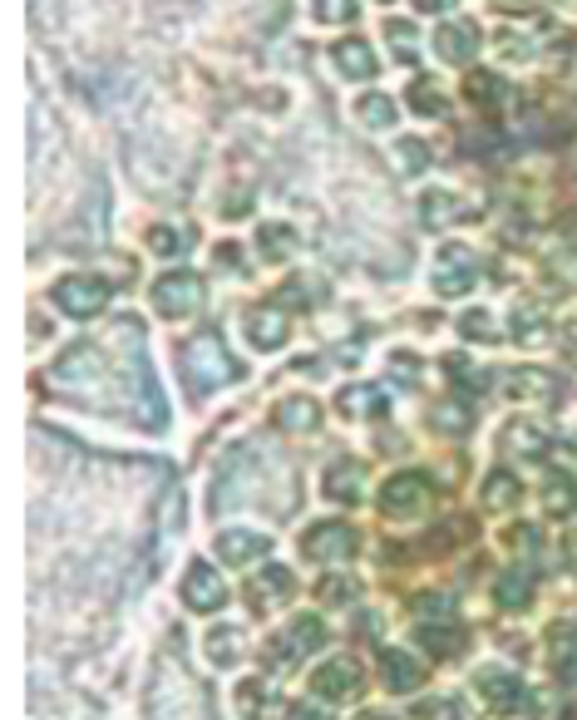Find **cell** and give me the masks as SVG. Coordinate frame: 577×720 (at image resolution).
I'll list each match as a JSON object with an SVG mask.
<instances>
[{
	"instance_id": "1",
	"label": "cell",
	"mask_w": 577,
	"mask_h": 720,
	"mask_svg": "<svg viewBox=\"0 0 577 720\" xmlns=\"http://www.w3.org/2000/svg\"><path fill=\"white\" fill-rule=\"evenodd\" d=\"M183 370H188V380L198 390H213V386H227V380H237V366L227 361L223 341H217L213 331H203L198 341L183 351Z\"/></svg>"
},
{
	"instance_id": "2",
	"label": "cell",
	"mask_w": 577,
	"mask_h": 720,
	"mask_svg": "<svg viewBox=\"0 0 577 720\" xmlns=\"http://www.w3.org/2000/svg\"><path fill=\"white\" fill-rule=\"evenodd\" d=\"M429 498H435V494H429L425 473H396V479H385V489H380L385 518H425Z\"/></svg>"
},
{
	"instance_id": "3",
	"label": "cell",
	"mask_w": 577,
	"mask_h": 720,
	"mask_svg": "<svg viewBox=\"0 0 577 720\" xmlns=\"http://www.w3.org/2000/svg\"><path fill=\"white\" fill-rule=\"evenodd\" d=\"M54 306H60L64 316H75V321H89V316H99L109 306V281H99V277H64L60 287H54Z\"/></svg>"
},
{
	"instance_id": "4",
	"label": "cell",
	"mask_w": 577,
	"mask_h": 720,
	"mask_svg": "<svg viewBox=\"0 0 577 720\" xmlns=\"http://www.w3.org/2000/svg\"><path fill=\"white\" fill-rule=\"evenodd\" d=\"M361 686H365V677H361V661L355 656H331V661H321L316 667V677H311V691H316L321 700H355L361 696Z\"/></svg>"
},
{
	"instance_id": "5",
	"label": "cell",
	"mask_w": 577,
	"mask_h": 720,
	"mask_svg": "<svg viewBox=\"0 0 577 720\" xmlns=\"http://www.w3.org/2000/svg\"><path fill=\"white\" fill-rule=\"evenodd\" d=\"M321 642H326V627H321V617H291V627H281L277 636H272V661H281V667H297L301 656H311V652H321Z\"/></svg>"
},
{
	"instance_id": "6",
	"label": "cell",
	"mask_w": 577,
	"mask_h": 720,
	"mask_svg": "<svg viewBox=\"0 0 577 720\" xmlns=\"http://www.w3.org/2000/svg\"><path fill=\"white\" fill-rule=\"evenodd\" d=\"M153 306L163 316H192L203 306V281L192 277V271H163L153 281Z\"/></svg>"
},
{
	"instance_id": "7",
	"label": "cell",
	"mask_w": 577,
	"mask_h": 720,
	"mask_svg": "<svg viewBox=\"0 0 577 720\" xmlns=\"http://www.w3.org/2000/svg\"><path fill=\"white\" fill-rule=\"evenodd\" d=\"M301 553L316 563H341L355 553V533L346 523H336V518H326V523L306 528V538H301Z\"/></svg>"
},
{
	"instance_id": "8",
	"label": "cell",
	"mask_w": 577,
	"mask_h": 720,
	"mask_svg": "<svg viewBox=\"0 0 577 720\" xmlns=\"http://www.w3.org/2000/svg\"><path fill=\"white\" fill-rule=\"evenodd\" d=\"M291 588H297V578H291L287 568H277V563H267V568H256L252 578H247V607L252 612H272L277 603H287Z\"/></svg>"
},
{
	"instance_id": "9",
	"label": "cell",
	"mask_w": 577,
	"mask_h": 720,
	"mask_svg": "<svg viewBox=\"0 0 577 720\" xmlns=\"http://www.w3.org/2000/svg\"><path fill=\"white\" fill-rule=\"evenodd\" d=\"M474 281H479V267H474L469 248H444V252H439V267H435V291H439V296H464Z\"/></svg>"
},
{
	"instance_id": "10",
	"label": "cell",
	"mask_w": 577,
	"mask_h": 720,
	"mask_svg": "<svg viewBox=\"0 0 577 720\" xmlns=\"http://www.w3.org/2000/svg\"><path fill=\"white\" fill-rule=\"evenodd\" d=\"M183 603H188V612H217V607L227 603V588L213 572V563H192L188 568V578H183Z\"/></svg>"
},
{
	"instance_id": "11",
	"label": "cell",
	"mask_w": 577,
	"mask_h": 720,
	"mask_svg": "<svg viewBox=\"0 0 577 720\" xmlns=\"http://www.w3.org/2000/svg\"><path fill=\"white\" fill-rule=\"evenodd\" d=\"M365 479H371V469H365L361 459H336L331 469H326V498H336V504H361L365 498Z\"/></svg>"
},
{
	"instance_id": "12",
	"label": "cell",
	"mask_w": 577,
	"mask_h": 720,
	"mask_svg": "<svg viewBox=\"0 0 577 720\" xmlns=\"http://www.w3.org/2000/svg\"><path fill=\"white\" fill-rule=\"evenodd\" d=\"M267 553H272V538L252 533V528H227V533L217 538V558H223L227 568H247L252 558H267Z\"/></svg>"
},
{
	"instance_id": "13",
	"label": "cell",
	"mask_w": 577,
	"mask_h": 720,
	"mask_svg": "<svg viewBox=\"0 0 577 720\" xmlns=\"http://www.w3.org/2000/svg\"><path fill=\"white\" fill-rule=\"evenodd\" d=\"M474 686H479L484 706H489L493 716H513V710H518V700H524V681L509 677V671H479V677H474Z\"/></svg>"
},
{
	"instance_id": "14",
	"label": "cell",
	"mask_w": 577,
	"mask_h": 720,
	"mask_svg": "<svg viewBox=\"0 0 577 720\" xmlns=\"http://www.w3.org/2000/svg\"><path fill=\"white\" fill-rule=\"evenodd\" d=\"M291 336V316L277 312V306H256L252 316H247V341L256 345V351H277V345H287Z\"/></svg>"
},
{
	"instance_id": "15",
	"label": "cell",
	"mask_w": 577,
	"mask_h": 720,
	"mask_svg": "<svg viewBox=\"0 0 577 720\" xmlns=\"http://www.w3.org/2000/svg\"><path fill=\"white\" fill-rule=\"evenodd\" d=\"M380 677H385V691L405 696V691H415L419 681H425V667H419V661H415L410 652L390 646V652H380Z\"/></svg>"
},
{
	"instance_id": "16",
	"label": "cell",
	"mask_w": 577,
	"mask_h": 720,
	"mask_svg": "<svg viewBox=\"0 0 577 720\" xmlns=\"http://www.w3.org/2000/svg\"><path fill=\"white\" fill-rule=\"evenodd\" d=\"M435 50H439V60H449V65H464V60H474V50H479V30H474L469 21L439 25Z\"/></svg>"
},
{
	"instance_id": "17",
	"label": "cell",
	"mask_w": 577,
	"mask_h": 720,
	"mask_svg": "<svg viewBox=\"0 0 577 720\" xmlns=\"http://www.w3.org/2000/svg\"><path fill=\"white\" fill-rule=\"evenodd\" d=\"M277 425L287 434H311L321 425V405H316V400H306V395L281 400V405H277Z\"/></svg>"
},
{
	"instance_id": "18",
	"label": "cell",
	"mask_w": 577,
	"mask_h": 720,
	"mask_svg": "<svg viewBox=\"0 0 577 720\" xmlns=\"http://www.w3.org/2000/svg\"><path fill=\"white\" fill-rule=\"evenodd\" d=\"M331 60H336V70H341L346 79H371L375 75V54H371V45H365V40L331 45Z\"/></svg>"
},
{
	"instance_id": "19",
	"label": "cell",
	"mask_w": 577,
	"mask_h": 720,
	"mask_svg": "<svg viewBox=\"0 0 577 720\" xmlns=\"http://www.w3.org/2000/svg\"><path fill=\"white\" fill-rule=\"evenodd\" d=\"M203 652H208V661H213V667H237V661H242V652H247L242 627H217V632H208Z\"/></svg>"
},
{
	"instance_id": "20",
	"label": "cell",
	"mask_w": 577,
	"mask_h": 720,
	"mask_svg": "<svg viewBox=\"0 0 577 720\" xmlns=\"http://www.w3.org/2000/svg\"><path fill=\"white\" fill-rule=\"evenodd\" d=\"M543 508H548L553 518L577 514V479H573V473H553V479H548V489H543Z\"/></svg>"
},
{
	"instance_id": "21",
	"label": "cell",
	"mask_w": 577,
	"mask_h": 720,
	"mask_svg": "<svg viewBox=\"0 0 577 720\" xmlns=\"http://www.w3.org/2000/svg\"><path fill=\"white\" fill-rule=\"evenodd\" d=\"M237 706H242L247 720H272L277 716V696H272V686H262V681L237 686Z\"/></svg>"
},
{
	"instance_id": "22",
	"label": "cell",
	"mask_w": 577,
	"mask_h": 720,
	"mask_svg": "<svg viewBox=\"0 0 577 720\" xmlns=\"http://www.w3.org/2000/svg\"><path fill=\"white\" fill-rule=\"evenodd\" d=\"M341 409H346V415H355V419H380L385 415V395L375 386H351V390H341Z\"/></svg>"
},
{
	"instance_id": "23",
	"label": "cell",
	"mask_w": 577,
	"mask_h": 720,
	"mask_svg": "<svg viewBox=\"0 0 577 720\" xmlns=\"http://www.w3.org/2000/svg\"><path fill=\"white\" fill-rule=\"evenodd\" d=\"M493 592H499L503 607H528L534 603V578H528V568H513L493 582Z\"/></svg>"
},
{
	"instance_id": "24",
	"label": "cell",
	"mask_w": 577,
	"mask_h": 720,
	"mask_svg": "<svg viewBox=\"0 0 577 720\" xmlns=\"http://www.w3.org/2000/svg\"><path fill=\"white\" fill-rule=\"evenodd\" d=\"M509 395L513 400H528V395L553 400L557 395V380L548 376V370H518V376H509Z\"/></svg>"
},
{
	"instance_id": "25",
	"label": "cell",
	"mask_w": 577,
	"mask_h": 720,
	"mask_svg": "<svg viewBox=\"0 0 577 720\" xmlns=\"http://www.w3.org/2000/svg\"><path fill=\"white\" fill-rule=\"evenodd\" d=\"M518 494H524V484H518L509 469H493L489 479H484V504H489V508H513V504H518Z\"/></svg>"
},
{
	"instance_id": "26",
	"label": "cell",
	"mask_w": 577,
	"mask_h": 720,
	"mask_svg": "<svg viewBox=\"0 0 577 720\" xmlns=\"http://www.w3.org/2000/svg\"><path fill=\"white\" fill-rule=\"evenodd\" d=\"M355 118H361L365 129H390L396 124V104L385 94H361L355 99Z\"/></svg>"
},
{
	"instance_id": "27",
	"label": "cell",
	"mask_w": 577,
	"mask_h": 720,
	"mask_svg": "<svg viewBox=\"0 0 577 720\" xmlns=\"http://www.w3.org/2000/svg\"><path fill=\"white\" fill-rule=\"evenodd\" d=\"M410 109H415V114H449V99L435 79H415V85H410Z\"/></svg>"
},
{
	"instance_id": "28",
	"label": "cell",
	"mask_w": 577,
	"mask_h": 720,
	"mask_svg": "<svg viewBox=\"0 0 577 720\" xmlns=\"http://www.w3.org/2000/svg\"><path fill=\"white\" fill-rule=\"evenodd\" d=\"M256 237H262V252H267L272 262H281V257H291V252H297V232H291L287 223H267Z\"/></svg>"
},
{
	"instance_id": "29",
	"label": "cell",
	"mask_w": 577,
	"mask_h": 720,
	"mask_svg": "<svg viewBox=\"0 0 577 720\" xmlns=\"http://www.w3.org/2000/svg\"><path fill=\"white\" fill-rule=\"evenodd\" d=\"M454 203H460L454 193H425V198H419V217H425L429 227H444V223L460 217V207H454Z\"/></svg>"
},
{
	"instance_id": "30",
	"label": "cell",
	"mask_w": 577,
	"mask_h": 720,
	"mask_svg": "<svg viewBox=\"0 0 577 720\" xmlns=\"http://www.w3.org/2000/svg\"><path fill=\"white\" fill-rule=\"evenodd\" d=\"M419 642H425L435 656H454V652H460V646H464L454 627H419Z\"/></svg>"
},
{
	"instance_id": "31",
	"label": "cell",
	"mask_w": 577,
	"mask_h": 720,
	"mask_svg": "<svg viewBox=\"0 0 577 720\" xmlns=\"http://www.w3.org/2000/svg\"><path fill=\"white\" fill-rule=\"evenodd\" d=\"M509 450L513 454H528V459H543V434L538 430H528V425H509Z\"/></svg>"
},
{
	"instance_id": "32",
	"label": "cell",
	"mask_w": 577,
	"mask_h": 720,
	"mask_svg": "<svg viewBox=\"0 0 577 720\" xmlns=\"http://www.w3.org/2000/svg\"><path fill=\"white\" fill-rule=\"evenodd\" d=\"M311 15L321 25H346L355 21V0H311Z\"/></svg>"
},
{
	"instance_id": "33",
	"label": "cell",
	"mask_w": 577,
	"mask_h": 720,
	"mask_svg": "<svg viewBox=\"0 0 577 720\" xmlns=\"http://www.w3.org/2000/svg\"><path fill=\"white\" fill-rule=\"evenodd\" d=\"M543 321H538V312H513V341L518 345H538L543 341Z\"/></svg>"
},
{
	"instance_id": "34",
	"label": "cell",
	"mask_w": 577,
	"mask_h": 720,
	"mask_svg": "<svg viewBox=\"0 0 577 720\" xmlns=\"http://www.w3.org/2000/svg\"><path fill=\"white\" fill-rule=\"evenodd\" d=\"M460 336H464V341H493V316L489 312H464L460 316Z\"/></svg>"
},
{
	"instance_id": "35",
	"label": "cell",
	"mask_w": 577,
	"mask_h": 720,
	"mask_svg": "<svg viewBox=\"0 0 577 720\" xmlns=\"http://www.w3.org/2000/svg\"><path fill=\"white\" fill-rule=\"evenodd\" d=\"M435 430L464 434V430H469V409H464V405H435Z\"/></svg>"
},
{
	"instance_id": "36",
	"label": "cell",
	"mask_w": 577,
	"mask_h": 720,
	"mask_svg": "<svg viewBox=\"0 0 577 720\" xmlns=\"http://www.w3.org/2000/svg\"><path fill=\"white\" fill-rule=\"evenodd\" d=\"M415 716H419V720H464V710H460V700L435 696V700H425V706H419Z\"/></svg>"
},
{
	"instance_id": "37",
	"label": "cell",
	"mask_w": 577,
	"mask_h": 720,
	"mask_svg": "<svg viewBox=\"0 0 577 720\" xmlns=\"http://www.w3.org/2000/svg\"><path fill=\"white\" fill-rule=\"evenodd\" d=\"M316 592H321V603L341 607V603H351V597H355V582H351V578H326Z\"/></svg>"
},
{
	"instance_id": "38",
	"label": "cell",
	"mask_w": 577,
	"mask_h": 720,
	"mask_svg": "<svg viewBox=\"0 0 577 720\" xmlns=\"http://www.w3.org/2000/svg\"><path fill=\"white\" fill-rule=\"evenodd\" d=\"M396 159H400V168H405V173H419V168L429 163V149H425L419 139H405V143L396 149Z\"/></svg>"
},
{
	"instance_id": "39",
	"label": "cell",
	"mask_w": 577,
	"mask_h": 720,
	"mask_svg": "<svg viewBox=\"0 0 577 720\" xmlns=\"http://www.w3.org/2000/svg\"><path fill=\"white\" fill-rule=\"evenodd\" d=\"M385 35L396 40V54H400V60H415V30H410L405 21H390V25H385Z\"/></svg>"
},
{
	"instance_id": "40",
	"label": "cell",
	"mask_w": 577,
	"mask_h": 720,
	"mask_svg": "<svg viewBox=\"0 0 577 720\" xmlns=\"http://www.w3.org/2000/svg\"><path fill=\"white\" fill-rule=\"evenodd\" d=\"M149 248L168 257V252H178L183 242H178V232H173V227H153V232H149Z\"/></svg>"
},
{
	"instance_id": "41",
	"label": "cell",
	"mask_w": 577,
	"mask_h": 720,
	"mask_svg": "<svg viewBox=\"0 0 577 720\" xmlns=\"http://www.w3.org/2000/svg\"><path fill=\"white\" fill-rule=\"evenodd\" d=\"M469 94L479 99V104H484V99H499V79H493V75H474L469 79Z\"/></svg>"
},
{
	"instance_id": "42",
	"label": "cell",
	"mask_w": 577,
	"mask_h": 720,
	"mask_svg": "<svg viewBox=\"0 0 577 720\" xmlns=\"http://www.w3.org/2000/svg\"><path fill=\"white\" fill-rule=\"evenodd\" d=\"M444 5H454V0H415V11H425V15H439Z\"/></svg>"
},
{
	"instance_id": "43",
	"label": "cell",
	"mask_w": 577,
	"mask_h": 720,
	"mask_svg": "<svg viewBox=\"0 0 577 720\" xmlns=\"http://www.w3.org/2000/svg\"><path fill=\"white\" fill-rule=\"evenodd\" d=\"M493 5H503V11H528V0H493Z\"/></svg>"
},
{
	"instance_id": "44",
	"label": "cell",
	"mask_w": 577,
	"mask_h": 720,
	"mask_svg": "<svg viewBox=\"0 0 577 720\" xmlns=\"http://www.w3.org/2000/svg\"><path fill=\"white\" fill-rule=\"evenodd\" d=\"M291 720H326L321 710H291Z\"/></svg>"
},
{
	"instance_id": "45",
	"label": "cell",
	"mask_w": 577,
	"mask_h": 720,
	"mask_svg": "<svg viewBox=\"0 0 577 720\" xmlns=\"http://www.w3.org/2000/svg\"><path fill=\"white\" fill-rule=\"evenodd\" d=\"M361 720H396V716H380V710H371V716H361Z\"/></svg>"
}]
</instances>
